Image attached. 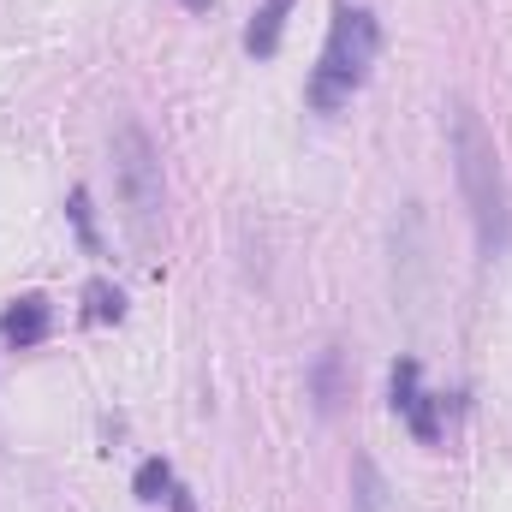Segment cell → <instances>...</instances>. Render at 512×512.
I'll use <instances>...</instances> for the list:
<instances>
[{
  "mask_svg": "<svg viewBox=\"0 0 512 512\" xmlns=\"http://www.w3.org/2000/svg\"><path fill=\"white\" fill-rule=\"evenodd\" d=\"M453 179H459V197H465V215L477 227V251L489 262H501L512 251V191L507 173H501V149L483 126L477 108L453 102Z\"/></svg>",
  "mask_w": 512,
  "mask_h": 512,
  "instance_id": "obj_1",
  "label": "cell"
},
{
  "mask_svg": "<svg viewBox=\"0 0 512 512\" xmlns=\"http://www.w3.org/2000/svg\"><path fill=\"white\" fill-rule=\"evenodd\" d=\"M382 54V18L370 6H346L334 0V24H328V42H322V60L304 84L310 108L316 114H340L364 84H370V66Z\"/></svg>",
  "mask_w": 512,
  "mask_h": 512,
  "instance_id": "obj_2",
  "label": "cell"
},
{
  "mask_svg": "<svg viewBox=\"0 0 512 512\" xmlns=\"http://www.w3.org/2000/svg\"><path fill=\"white\" fill-rule=\"evenodd\" d=\"M114 185H120L126 221L149 239L155 221H161V197H167V185H161V155H155L149 131L137 126V120H120V126H114Z\"/></svg>",
  "mask_w": 512,
  "mask_h": 512,
  "instance_id": "obj_3",
  "label": "cell"
},
{
  "mask_svg": "<svg viewBox=\"0 0 512 512\" xmlns=\"http://www.w3.org/2000/svg\"><path fill=\"white\" fill-rule=\"evenodd\" d=\"M387 393H393V417H399L423 447H435V441H441V399L423 387V364H417V358H399L393 376H387Z\"/></svg>",
  "mask_w": 512,
  "mask_h": 512,
  "instance_id": "obj_4",
  "label": "cell"
},
{
  "mask_svg": "<svg viewBox=\"0 0 512 512\" xmlns=\"http://www.w3.org/2000/svg\"><path fill=\"white\" fill-rule=\"evenodd\" d=\"M48 328H54V304H48L42 292H24V298H12V304L0 310V340H6L12 352L42 346V340H48Z\"/></svg>",
  "mask_w": 512,
  "mask_h": 512,
  "instance_id": "obj_5",
  "label": "cell"
},
{
  "mask_svg": "<svg viewBox=\"0 0 512 512\" xmlns=\"http://www.w3.org/2000/svg\"><path fill=\"white\" fill-rule=\"evenodd\" d=\"M298 0H262L256 18L245 24V54L251 60H274L280 54V36H286V18H292Z\"/></svg>",
  "mask_w": 512,
  "mask_h": 512,
  "instance_id": "obj_6",
  "label": "cell"
},
{
  "mask_svg": "<svg viewBox=\"0 0 512 512\" xmlns=\"http://www.w3.org/2000/svg\"><path fill=\"white\" fill-rule=\"evenodd\" d=\"M352 512H387V489H382V471L358 453L352 459Z\"/></svg>",
  "mask_w": 512,
  "mask_h": 512,
  "instance_id": "obj_7",
  "label": "cell"
},
{
  "mask_svg": "<svg viewBox=\"0 0 512 512\" xmlns=\"http://www.w3.org/2000/svg\"><path fill=\"white\" fill-rule=\"evenodd\" d=\"M84 316H90V322H120V316H126V292H120L114 280H90V286H84Z\"/></svg>",
  "mask_w": 512,
  "mask_h": 512,
  "instance_id": "obj_8",
  "label": "cell"
},
{
  "mask_svg": "<svg viewBox=\"0 0 512 512\" xmlns=\"http://www.w3.org/2000/svg\"><path fill=\"white\" fill-rule=\"evenodd\" d=\"M131 495H137V501H149V507H155V501H167V495H173V465H167V459H143V465H137V477H131Z\"/></svg>",
  "mask_w": 512,
  "mask_h": 512,
  "instance_id": "obj_9",
  "label": "cell"
},
{
  "mask_svg": "<svg viewBox=\"0 0 512 512\" xmlns=\"http://www.w3.org/2000/svg\"><path fill=\"white\" fill-rule=\"evenodd\" d=\"M310 387H316V411L328 417V411L340 405V352H334V346L316 358V370H310Z\"/></svg>",
  "mask_w": 512,
  "mask_h": 512,
  "instance_id": "obj_10",
  "label": "cell"
},
{
  "mask_svg": "<svg viewBox=\"0 0 512 512\" xmlns=\"http://www.w3.org/2000/svg\"><path fill=\"white\" fill-rule=\"evenodd\" d=\"M66 215H72V227H78L84 251H102V239H96V221H90V191H72V197H66Z\"/></svg>",
  "mask_w": 512,
  "mask_h": 512,
  "instance_id": "obj_11",
  "label": "cell"
},
{
  "mask_svg": "<svg viewBox=\"0 0 512 512\" xmlns=\"http://www.w3.org/2000/svg\"><path fill=\"white\" fill-rule=\"evenodd\" d=\"M185 12H215V0H179Z\"/></svg>",
  "mask_w": 512,
  "mask_h": 512,
  "instance_id": "obj_12",
  "label": "cell"
}]
</instances>
